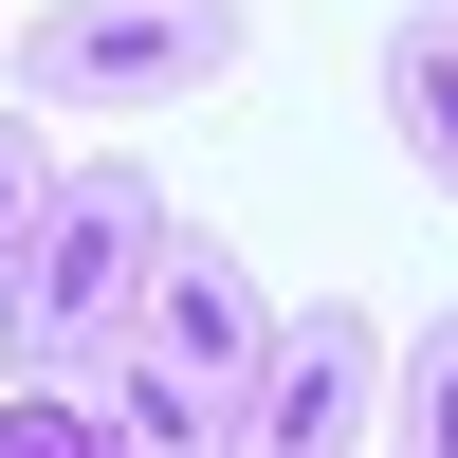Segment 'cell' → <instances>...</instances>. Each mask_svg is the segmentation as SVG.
<instances>
[{
    "mask_svg": "<svg viewBox=\"0 0 458 458\" xmlns=\"http://www.w3.org/2000/svg\"><path fill=\"white\" fill-rule=\"evenodd\" d=\"M165 183H147V147H55V202H37V257L19 293H0V367H37V386H92L110 349H129L147 312V257H165Z\"/></svg>",
    "mask_w": 458,
    "mask_h": 458,
    "instance_id": "cell-1",
    "label": "cell"
},
{
    "mask_svg": "<svg viewBox=\"0 0 458 458\" xmlns=\"http://www.w3.org/2000/svg\"><path fill=\"white\" fill-rule=\"evenodd\" d=\"M0 458H129V440H110L92 386H37V367H19V386H0Z\"/></svg>",
    "mask_w": 458,
    "mask_h": 458,
    "instance_id": "cell-8",
    "label": "cell"
},
{
    "mask_svg": "<svg viewBox=\"0 0 458 458\" xmlns=\"http://www.w3.org/2000/svg\"><path fill=\"white\" fill-rule=\"evenodd\" d=\"M257 19L239 0H55L19 37V92L37 110H183V92H239Z\"/></svg>",
    "mask_w": 458,
    "mask_h": 458,
    "instance_id": "cell-2",
    "label": "cell"
},
{
    "mask_svg": "<svg viewBox=\"0 0 458 458\" xmlns=\"http://www.w3.org/2000/svg\"><path fill=\"white\" fill-rule=\"evenodd\" d=\"M386 147L458 202V37H440V19H403V37H386Z\"/></svg>",
    "mask_w": 458,
    "mask_h": 458,
    "instance_id": "cell-6",
    "label": "cell"
},
{
    "mask_svg": "<svg viewBox=\"0 0 458 458\" xmlns=\"http://www.w3.org/2000/svg\"><path fill=\"white\" fill-rule=\"evenodd\" d=\"M367 458H386V440H367Z\"/></svg>",
    "mask_w": 458,
    "mask_h": 458,
    "instance_id": "cell-11",
    "label": "cell"
},
{
    "mask_svg": "<svg viewBox=\"0 0 458 458\" xmlns=\"http://www.w3.org/2000/svg\"><path fill=\"white\" fill-rule=\"evenodd\" d=\"M129 349H147V367H202V386H257V367H276V293H257V257L202 239V220H165Z\"/></svg>",
    "mask_w": 458,
    "mask_h": 458,
    "instance_id": "cell-4",
    "label": "cell"
},
{
    "mask_svg": "<svg viewBox=\"0 0 458 458\" xmlns=\"http://www.w3.org/2000/svg\"><path fill=\"white\" fill-rule=\"evenodd\" d=\"M37 202H55V129L0 110V293H19V257H37Z\"/></svg>",
    "mask_w": 458,
    "mask_h": 458,
    "instance_id": "cell-9",
    "label": "cell"
},
{
    "mask_svg": "<svg viewBox=\"0 0 458 458\" xmlns=\"http://www.w3.org/2000/svg\"><path fill=\"white\" fill-rule=\"evenodd\" d=\"M92 403H110V440H129V458H239V386H202V367L110 349V367H92Z\"/></svg>",
    "mask_w": 458,
    "mask_h": 458,
    "instance_id": "cell-5",
    "label": "cell"
},
{
    "mask_svg": "<svg viewBox=\"0 0 458 458\" xmlns=\"http://www.w3.org/2000/svg\"><path fill=\"white\" fill-rule=\"evenodd\" d=\"M440 37H458V0H440Z\"/></svg>",
    "mask_w": 458,
    "mask_h": 458,
    "instance_id": "cell-10",
    "label": "cell"
},
{
    "mask_svg": "<svg viewBox=\"0 0 458 458\" xmlns=\"http://www.w3.org/2000/svg\"><path fill=\"white\" fill-rule=\"evenodd\" d=\"M367 403H386V330L312 293V312H276V367L239 386V458H367Z\"/></svg>",
    "mask_w": 458,
    "mask_h": 458,
    "instance_id": "cell-3",
    "label": "cell"
},
{
    "mask_svg": "<svg viewBox=\"0 0 458 458\" xmlns=\"http://www.w3.org/2000/svg\"><path fill=\"white\" fill-rule=\"evenodd\" d=\"M367 422H386V458H458V312H422L386 349V403Z\"/></svg>",
    "mask_w": 458,
    "mask_h": 458,
    "instance_id": "cell-7",
    "label": "cell"
}]
</instances>
